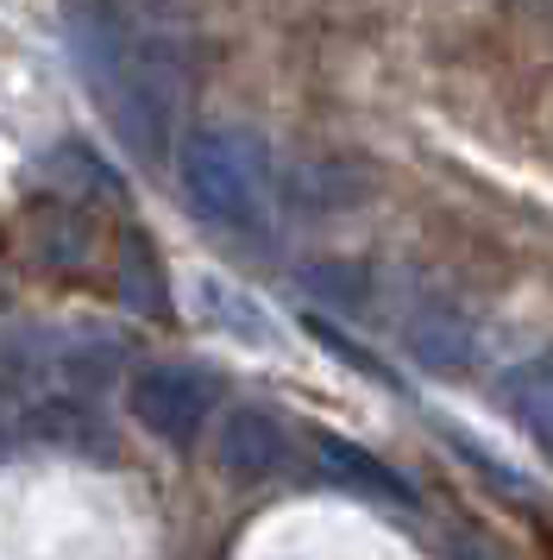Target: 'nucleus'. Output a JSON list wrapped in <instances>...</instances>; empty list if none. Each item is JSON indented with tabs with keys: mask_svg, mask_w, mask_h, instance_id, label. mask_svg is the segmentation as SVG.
I'll use <instances>...</instances> for the list:
<instances>
[{
	"mask_svg": "<svg viewBox=\"0 0 553 560\" xmlns=\"http://www.w3.org/2000/svg\"><path fill=\"white\" fill-rule=\"evenodd\" d=\"M183 189H189L196 214H208L214 228L251 233L264 221V196H271L264 145L246 132H196L183 145Z\"/></svg>",
	"mask_w": 553,
	"mask_h": 560,
	"instance_id": "obj_1",
	"label": "nucleus"
},
{
	"mask_svg": "<svg viewBox=\"0 0 553 560\" xmlns=\"http://www.w3.org/2000/svg\"><path fill=\"white\" fill-rule=\"evenodd\" d=\"M541 548H548V560H553V523H541Z\"/></svg>",
	"mask_w": 553,
	"mask_h": 560,
	"instance_id": "obj_11",
	"label": "nucleus"
},
{
	"mask_svg": "<svg viewBox=\"0 0 553 560\" xmlns=\"http://www.w3.org/2000/svg\"><path fill=\"white\" fill-rule=\"evenodd\" d=\"M459 560H484V555H478V548H459Z\"/></svg>",
	"mask_w": 553,
	"mask_h": 560,
	"instance_id": "obj_12",
	"label": "nucleus"
},
{
	"mask_svg": "<svg viewBox=\"0 0 553 560\" xmlns=\"http://www.w3.org/2000/svg\"><path fill=\"white\" fill-rule=\"evenodd\" d=\"M201 308L214 315V322H226V328H239L246 340H271V322H264V308H251L239 290H226V283H201Z\"/></svg>",
	"mask_w": 553,
	"mask_h": 560,
	"instance_id": "obj_9",
	"label": "nucleus"
},
{
	"mask_svg": "<svg viewBox=\"0 0 553 560\" xmlns=\"http://www.w3.org/2000/svg\"><path fill=\"white\" fill-rule=\"evenodd\" d=\"M409 353L422 359L427 372H466L472 365V322L459 315V303H427L409 315Z\"/></svg>",
	"mask_w": 553,
	"mask_h": 560,
	"instance_id": "obj_6",
	"label": "nucleus"
},
{
	"mask_svg": "<svg viewBox=\"0 0 553 560\" xmlns=\"http://www.w3.org/2000/svg\"><path fill=\"white\" fill-rule=\"evenodd\" d=\"M221 466L239 485H264L290 466V429L264 409H233L221 422Z\"/></svg>",
	"mask_w": 553,
	"mask_h": 560,
	"instance_id": "obj_4",
	"label": "nucleus"
},
{
	"mask_svg": "<svg viewBox=\"0 0 553 560\" xmlns=\"http://www.w3.org/2000/svg\"><path fill=\"white\" fill-rule=\"evenodd\" d=\"M25 221H32V233H25L20 253H25V265H32L38 278L82 283L101 265V253H107L101 221L89 214V208H75V202H32Z\"/></svg>",
	"mask_w": 553,
	"mask_h": 560,
	"instance_id": "obj_2",
	"label": "nucleus"
},
{
	"mask_svg": "<svg viewBox=\"0 0 553 560\" xmlns=\"http://www.w3.org/2000/svg\"><path fill=\"white\" fill-rule=\"evenodd\" d=\"M503 409H509V422L553 459V347L548 353H528L522 365L503 372Z\"/></svg>",
	"mask_w": 553,
	"mask_h": 560,
	"instance_id": "obj_5",
	"label": "nucleus"
},
{
	"mask_svg": "<svg viewBox=\"0 0 553 560\" xmlns=\"http://www.w3.org/2000/svg\"><path fill=\"white\" fill-rule=\"evenodd\" d=\"M208 404H214V384L189 372V365H145L132 378V416L145 422L151 434H164L176 447H189L208 422Z\"/></svg>",
	"mask_w": 553,
	"mask_h": 560,
	"instance_id": "obj_3",
	"label": "nucleus"
},
{
	"mask_svg": "<svg viewBox=\"0 0 553 560\" xmlns=\"http://www.w3.org/2000/svg\"><path fill=\"white\" fill-rule=\"evenodd\" d=\"M302 283H315V290L333 296V303H365V271H358V265H333V258H321V265L302 271Z\"/></svg>",
	"mask_w": 553,
	"mask_h": 560,
	"instance_id": "obj_10",
	"label": "nucleus"
},
{
	"mask_svg": "<svg viewBox=\"0 0 553 560\" xmlns=\"http://www.w3.org/2000/svg\"><path fill=\"white\" fill-rule=\"evenodd\" d=\"M365 196V171H352L340 158H321V164H302L296 171V202L302 208H352Z\"/></svg>",
	"mask_w": 553,
	"mask_h": 560,
	"instance_id": "obj_8",
	"label": "nucleus"
},
{
	"mask_svg": "<svg viewBox=\"0 0 553 560\" xmlns=\"http://www.w3.org/2000/svg\"><path fill=\"white\" fill-rule=\"evenodd\" d=\"M315 459H321L327 479H340L346 491H372V498H409V485L384 466L377 454H365V447H352V441H340V434H315Z\"/></svg>",
	"mask_w": 553,
	"mask_h": 560,
	"instance_id": "obj_7",
	"label": "nucleus"
}]
</instances>
